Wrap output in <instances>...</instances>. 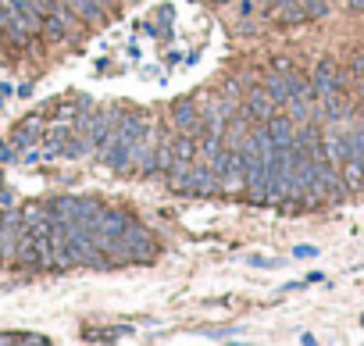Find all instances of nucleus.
Listing matches in <instances>:
<instances>
[{"label":"nucleus","mask_w":364,"mask_h":346,"mask_svg":"<svg viewBox=\"0 0 364 346\" xmlns=\"http://www.w3.org/2000/svg\"><path fill=\"white\" fill-rule=\"evenodd\" d=\"M239 111L247 114L254 125H264L279 114V100L271 97V93L264 86H250L247 93H243V100H239Z\"/></svg>","instance_id":"nucleus-1"},{"label":"nucleus","mask_w":364,"mask_h":346,"mask_svg":"<svg viewBox=\"0 0 364 346\" xmlns=\"http://www.w3.org/2000/svg\"><path fill=\"white\" fill-rule=\"evenodd\" d=\"M121 243H126L132 264H143V261H154V257H158V243H154V236H150L139 222H129V229L121 232Z\"/></svg>","instance_id":"nucleus-2"},{"label":"nucleus","mask_w":364,"mask_h":346,"mask_svg":"<svg viewBox=\"0 0 364 346\" xmlns=\"http://www.w3.org/2000/svg\"><path fill=\"white\" fill-rule=\"evenodd\" d=\"M172 125L179 133H193V136L204 133V121H200V111H197L193 97H182V100L172 104Z\"/></svg>","instance_id":"nucleus-3"},{"label":"nucleus","mask_w":364,"mask_h":346,"mask_svg":"<svg viewBox=\"0 0 364 346\" xmlns=\"http://www.w3.org/2000/svg\"><path fill=\"white\" fill-rule=\"evenodd\" d=\"M215 190H218V175L211 172L207 165H193V172L179 186V193H193V197H211Z\"/></svg>","instance_id":"nucleus-4"},{"label":"nucleus","mask_w":364,"mask_h":346,"mask_svg":"<svg viewBox=\"0 0 364 346\" xmlns=\"http://www.w3.org/2000/svg\"><path fill=\"white\" fill-rule=\"evenodd\" d=\"M311 82H314V97L321 100V97H328V93H336L343 86V72L336 68V61H318Z\"/></svg>","instance_id":"nucleus-5"},{"label":"nucleus","mask_w":364,"mask_h":346,"mask_svg":"<svg viewBox=\"0 0 364 346\" xmlns=\"http://www.w3.org/2000/svg\"><path fill=\"white\" fill-rule=\"evenodd\" d=\"M264 129H268L271 146H275V150H293V143H296V121L289 114H275L271 121H264Z\"/></svg>","instance_id":"nucleus-6"},{"label":"nucleus","mask_w":364,"mask_h":346,"mask_svg":"<svg viewBox=\"0 0 364 346\" xmlns=\"http://www.w3.org/2000/svg\"><path fill=\"white\" fill-rule=\"evenodd\" d=\"M129 222H132V218H129L126 211L100 207V211H97V218H93V232H100V236H121V232L129 229Z\"/></svg>","instance_id":"nucleus-7"},{"label":"nucleus","mask_w":364,"mask_h":346,"mask_svg":"<svg viewBox=\"0 0 364 346\" xmlns=\"http://www.w3.org/2000/svg\"><path fill=\"white\" fill-rule=\"evenodd\" d=\"M22 268H40V257H36V239H33V232H29L25 225L18 229V236H15V254H11Z\"/></svg>","instance_id":"nucleus-8"},{"label":"nucleus","mask_w":364,"mask_h":346,"mask_svg":"<svg viewBox=\"0 0 364 346\" xmlns=\"http://www.w3.org/2000/svg\"><path fill=\"white\" fill-rule=\"evenodd\" d=\"M118 136L129 140V143L146 140V118L139 111H121V118H118Z\"/></svg>","instance_id":"nucleus-9"},{"label":"nucleus","mask_w":364,"mask_h":346,"mask_svg":"<svg viewBox=\"0 0 364 346\" xmlns=\"http://www.w3.org/2000/svg\"><path fill=\"white\" fill-rule=\"evenodd\" d=\"M321 150H325V161H328V165H336V168H340V165L347 161V157H350L347 136H343V133H332V129H328V133H321Z\"/></svg>","instance_id":"nucleus-10"},{"label":"nucleus","mask_w":364,"mask_h":346,"mask_svg":"<svg viewBox=\"0 0 364 346\" xmlns=\"http://www.w3.org/2000/svg\"><path fill=\"white\" fill-rule=\"evenodd\" d=\"M40 121H43V114H29L18 129H15V136H11V143L18 146V150H29L36 140H40Z\"/></svg>","instance_id":"nucleus-11"},{"label":"nucleus","mask_w":364,"mask_h":346,"mask_svg":"<svg viewBox=\"0 0 364 346\" xmlns=\"http://www.w3.org/2000/svg\"><path fill=\"white\" fill-rule=\"evenodd\" d=\"M65 4L82 25H100L104 22V11L97 8V0H65Z\"/></svg>","instance_id":"nucleus-12"},{"label":"nucleus","mask_w":364,"mask_h":346,"mask_svg":"<svg viewBox=\"0 0 364 346\" xmlns=\"http://www.w3.org/2000/svg\"><path fill=\"white\" fill-rule=\"evenodd\" d=\"M271 11H275V22H282V25H296L308 18L300 0H279V4H271Z\"/></svg>","instance_id":"nucleus-13"},{"label":"nucleus","mask_w":364,"mask_h":346,"mask_svg":"<svg viewBox=\"0 0 364 346\" xmlns=\"http://www.w3.org/2000/svg\"><path fill=\"white\" fill-rule=\"evenodd\" d=\"M264 89L271 93V97L279 100V107L293 97V86H289V72H271L268 75V82H264Z\"/></svg>","instance_id":"nucleus-14"},{"label":"nucleus","mask_w":364,"mask_h":346,"mask_svg":"<svg viewBox=\"0 0 364 346\" xmlns=\"http://www.w3.org/2000/svg\"><path fill=\"white\" fill-rule=\"evenodd\" d=\"M340 175H343L347 190H361V186H364V161H361V157H347V161L340 165Z\"/></svg>","instance_id":"nucleus-15"},{"label":"nucleus","mask_w":364,"mask_h":346,"mask_svg":"<svg viewBox=\"0 0 364 346\" xmlns=\"http://www.w3.org/2000/svg\"><path fill=\"white\" fill-rule=\"evenodd\" d=\"M172 153L182 157V161H197V136L193 133H179L172 140Z\"/></svg>","instance_id":"nucleus-16"},{"label":"nucleus","mask_w":364,"mask_h":346,"mask_svg":"<svg viewBox=\"0 0 364 346\" xmlns=\"http://www.w3.org/2000/svg\"><path fill=\"white\" fill-rule=\"evenodd\" d=\"M318 104L325 107V114H328V118H347V114H350V100L343 97L340 89H336V93H328V97H321Z\"/></svg>","instance_id":"nucleus-17"},{"label":"nucleus","mask_w":364,"mask_h":346,"mask_svg":"<svg viewBox=\"0 0 364 346\" xmlns=\"http://www.w3.org/2000/svg\"><path fill=\"white\" fill-rule=\"evenodd\" d=\"M40 36L47 40V43H61L68 33H65V25H61V18L57 15H43V25H40Z\"/></svg>","instance_id":"nucleus-18"},{"label":"nucleus","mask_w":364,"mask_h":346,"mask_svg":"<svg viewBox=\"0 0 364 346\" xmlns=\"http://www.w3.org/2000/svg\"><path fill=\"white\" fill-rule=\"evenodd\" d=\"M0 346H47V336H22V332H0Z\"/></svg>","instance_id":"nucleus-19"},{"label":"nucleus","mask_w":364,"mask_h":346,"mask_svg":"<svg viewBox=\"0 0 364 346\" xmlns=\"http://www.w3.org/2000/svg\"><path fill=\"white\" fill-rule=\"evenodd\" d=\"M15 236H18V225L0 222V264H4V261L15 254Z\"/></svg>","instance_id":"nucleus-20"},{"label":"nucleus","mask_w":364,"mask_h":346,"mask_svg":"<svg viewBox=\"0 0 364 346\" xmlns=\"http://www.w3.org/2000/svg\"><path fill=\"white\" fill-rule=\"evenodd\" d=\"M15 153H18V146H15V143L8 140L4 146H0V161H18V157H15Z\"/></svg>","instance_id":"nucleus-21"},{"label":"nucleus","mask_w":364,"mask_h":346,"mask_svg":"<svg viewBox=\"0 0 364 346\" xmlns=\"http://www.w3.org/2000/svg\"><path fill=\"white\" fill-rule=\"evenodd\" d=\"M271 68H275V72H293V61L289 57H275V61H271Z\"/></svg>","instance_id":"nucleus-22"},{"label":"nucleus","mask_w":364,"mask_h":346,"mask_svg":"<svg viewBox=\"0 0 364 346\" xmlns=\"http://www.w3.org/2000/svg\"><path fill=\"white\" fill-rule=\"evenodd\" d=\"M250 264H254V268H275V261H271V257H257V254L250 257Z\"/></svg>","instance_id":"nucleus-23"},{"label":"nucleus","mask_w":364,"mask_h":346,"mask_svg":"<svg viewBox=\"0 0 364 346\" xmlns=\"http://www.w3.org/2000/svg\"><path fill=\"white\" fill-rule=\"evenodd\" d=\"M8 204H11V193H8V190H0V207H8Z\"/></svg>","instance_id":"nucleus-24"},{"label":"nucleus","mask_w":364,"mask_h":346,"mask_svg":"<svg viewBox=\"0 0 364 346\" xmlns=\"http://www.w3.org/2000/svg\"><path fill=\"white\" fill-rule=\"evenodd\" d=\"M4 97H11V86H0V100H4Z\"/></svg>","instance_id":"nucleus-25"},{"label":"nucleus","mask_w":364,"mask_h":346,"mask_svg":"<svg viewBox=\"0 0 364 346\" xmlns=\"http://www.w3.org/2000/svg\"><path fill=\"white\" fill-rule=\"evenodd\" d=\"M211 4H229V0H211Z\"/></svg>","instance_id":"nucleus-26"},{"label":"nucleus","mask_w":364,"mask_h":346,"mask_svg":"<svg viewBox=\"0 0 364 346\" xmlns=\"http://www.w3.org/2000/svg\"><path fill=\"white\" fill-rule=\"evenodd\" d=\"M129 4H136V0H129Z\"/></svg>","instance_id":"nucleus-27"}]
</instances>
